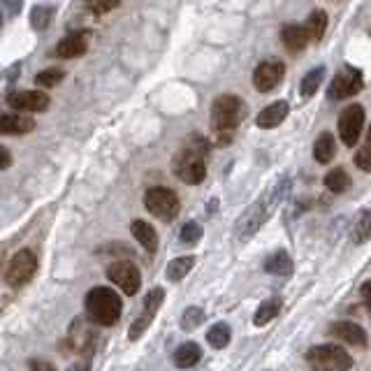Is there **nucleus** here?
<instances>
[{
    "instance_id": "nucleus-29",
    "label": "nucleus",
    "mask_w": 371,
    "mask_h": 371,
    "mask_svg": "<svg viewBox=\"0 0 371 371\" xmlns=\"http://www.w3.org/2000/svg\"><path fill=\"white\" fill-rule=\"evenodd\" d=\"M348 186H350V177L346 174L343 168H334L325 174V188H328L330 193L339 195V193H343V190H348Z\"/></svg>"
},
{
    "instance_id": "nucleus-28",
    "label": "nucleus",
    "mask_w": 371,
    "mask_h": 371,
    "mask_svg": "<svg viewBox=\"0 0 371 371\" xmlns=\"http://www.w3.org/2000/svg\"><path fill=\"white\" fill-rule=\"evenodd\" d=\"M353 241L355 244H364V241L371 239V209H364L357 214V219L353 223Z\"/></svg>"
},
{
    "instance_id": "nucleus-18",
    "label": "nucleus",
    "mask_w": 371,
    "mask_h": 371,
    "mask_svg": "<svg viewBox=\"0 0 371 371\" xmlns=\"http://www.w3.org/2000/svg\"><path fill=\"white\" fill-rule=\"evenodd\" d=\"M281 40H283V47L288 51H292V54H299V51H302L306 44L311 42V37H309V33H306L304 26L288 23V26H283V30H281Z\"/></svg>"
},
{
    "instance_id": "nucleus-42",
    "label": "nucleus",
    "mask_w": 371,
    "mask_h": 371,
    "mask_svg": "<svg viewBox=\"0 0 371 371\" xmlns=\"http://www.w3.org/2000/svg\"><path fill=\"white\" fill-rule=\"evenodd\" d=\"M68 371H88V364H86V362L72 364V367H68Z\"/></svg>"
},
{
    "instance_id": "nucleus-22",
    "label": "nucleus",
    "mask_w": 371,
    "mask_h": 371,
    "mask_svg": "<svg viewBox=\"0 0 371 371\" xmlns=\"http://www.w3.org/2000/svg\"><path fill=\"white\" fill-rule=\"evenodd\" d=\"M265 272L274 274V277H290L292 274V258L285 251L272 253L270 258L265 260Z\"/></svg>"
},
{
    "instance_id": "nucleus-34",
    "label": "nucleus",
    "mask_w": 371,
    "mask_h": 371,
    "mask_svg": "<svg viewBox=\"0 0 371 371\" xmlns=\"http://www.w3.org/2000/svg\"><path fill=\"white\" fill-rule=\"evenodd\" d=\"M204 311L200 309V306H190V309L183 311V318H181V328L183 330H195L200 328V325L204 323Z\"/></svg>"
},
{
    "instance_id": "nucleus-12",
    "label": "nucleus",
    "mask_w": 371,
    "mask_h": 371,
    "mask_svg": "<svg viewBox=\"0 0 371 371\" xmlns=\"http://www.w3.org/2000/svg\"><path fill=\"white\" fill-rule=\"evenodd\" d=\"M163 299H165V292L161 290V288H153L149 295L144 297V309H142V313H139L137 321L130 325V330H128V337H130V339H139V337H142V332L151 325L153 316H156V311L161 309Z\"/></svg>"
},
{
    "instance_id": "nucleus-17",
    "label": "nucleus",
    "mask_w": 371,
    "mask_h": 371,
    "mask_svg": "<svg viewBox=\"0 0 371 371\" xmlns=\"http://www.w3.org/2000/svg\"><path fill=\"white\" fill-rule=\"evenodd\" d=\"M35 130V121L26 114H3L0 117V132L3 135H28Z\"/></svg>"
},
{
    "instance_id": "nucleus-4",
    "label": "nucleus",
    "mask_w": 371,
    "mask_h": 371,
    "mask_svg": "<svg viewBox=\"0 0 371 371\" xmlns=\"http://www.w3.org/2000/svg\"><path fill=\"white\" fill-rule=\"evenodd\" d=\"M272 211H274V204L270 200V195L255 200L251 207H248L244 214L239 216V221H237V225H234L237 239H239V241L251 239V237L267 223V219L272 216Z\"/></svg>"
},
{
    "instance_id": "nucleus-36",
    "label": "nucleus",
    "mask_w": 371,
    "mask_h": 371,
    "mask_svg": "<svg viewBox=\"0 0 371 371\" xmlns=\"http://www.w3.org/2000/svg\"><path fill=\"white\" fill-rule=\"evenodd\" d=\"M355 165L362 172H371V142L364 144L362 149L355 153Z\"/></svg>"
},
{
    "instance_id": "nucleus-1",
    "label": "nucleus",
    "mask_w": 371,
    "mask_h": 371,
    "mask_svg": "<svg viewBox=\"0 0 371 371\" xmlns=\"http://www.w3.org/2000/svg\"><path fill=\"white\" fill-rule=\"evenodd\" d=\"M207 139H195V142H188L183 149L177 151L174 161H172V170L183 183L197 186L207 179Z\"/></svg>"
},
{
    "instance_id": "nucleus-33",
    "label": "nucleus",
    "mask_w": 371,
    "mask_h": 371,
    "mask_svg": "<svg viewBox=\"0 0 371 371\" xmlns=\"http://www.w3.org/2000/svg\"><path fill=\"white\" fill-rule=\"evenodd\" d=\"M290 190H292L290 177H281L279 181L274 183V188H272V193H270V200H272V204H274V209H277L279 204L283 202L288 195H290Z\"/></svg>"
},
{
    "instance_id": "nucleus-2",
    "label": "nucleus",
    "mask_w": 371,
    "mask_h": 371,
    "mask_svg": "<svg viewBox=\"0 0 371 371\" xmlns=\"http://www.w3.org/2000/svg\"><path fill=\"white\" fill-rule=\"evenodd\" d=\"M246 119V102L237 98L232 93L219 95L211 105V126L219 132L221 142L219 144H230V132L237 130V126Z\"/></svg>"
},
{
    "instance_id": "nucleus-41",
    "label": "nucleus",
    "mask_w": 371,
    "mask_h": 371,
    "mask_svg": "<svg viewBox=\"0 0 371 371\" xmlns=\"http://www.w3.org/2000/svg\"><path fill=\"white\" fill-rule=\"evenodd\" d=\"M0 153H3V163H0V168H3V170H8L10 165H12V156H10L8 146H3V149H0Z\"/></svg>"
},
{
    "instance_id": "nucleus-30",
    "label": "nucleus",
    "mask_w": 371,
    "mask_h": 371,
    "mask_svg": "<svg viewBox=\"0 0 371 371\" xmlns=\"http://www.w3.org/2000/svg\"><path fill=\"white\" fill-rule=\"evenodd\" d=\"M230 334H232V330H230V325L225 323H216L214 328H211L207 332V341H209V346H214V348H225L228 343H230Z\"/></svg>"
},
{
    "instance_id": "nucleus-21",
    "label": "nucleus",
    "mask_w": 371,
    "mask_h": 371,
    "mask_svg": "<svg viewBox=\"0 0 371 371\" xmlns=\"http://www.w3.org/2000/svg\"><path fill=\"white\" fill-rule=\"evenodd\" d=\"M132 234H135V239L142 244L149 253H156L158 251V234L156 230H153V225H149L146 221H132Z\"/></svg>"
},
{
    "instance_id": "nucleus-19",
    "label": "nucleus",
    "mask_w": 371,
    "mask_h": 371,
    "mask_svg": "<svg viewBox=\"0 0 371 371\" xmlns=\"http://www.w3.org/2000/svg\"><path fill=\"white\" fill-rule=\"evenodd\" d=\"M95 332H91L86 328L84 323H74L72 325V332H70V343H72V350L77 353H84V355H91L95 350Z\"/></svg>"
},
{
    "instance_id": "nucleus-43",
    "label": "nucleus",
    "mask_w": 371,
    "mask_h": 371,
    "mask_svg": "<svg viewBox=\"0 0 371 371\" xmlns=\"http://www.w3.org/2000/svg\"><path fill=\"white\" fill-rule=\"evenodd\" d=\"M367 137H369V142H371V126H369V132H367Z\"/></svg>"
},
{
    "instance_id": "nucleus-37",
    "label": "nucleus",
    "mask_w": 371,
    "mask_h": 371,
    "mask_svg": "<svg viewBox=\"0 0 371 371\" xmlns=\"http://www.w3.org/2000/svg\"><path fill=\"white\" fill-rule=\"evenodd\" d=\"M86 3L91 5L95 12H100V14H102V12H110V10L117 8L121 0H86Z\"/></svg>"
},
{
    "instance_id": "nucleus-38",
    "label": "nucleus",
    "mask_w": 371,
    "mask_h": 371,
    "mask_svg": "<svg viewBox=\"0 0 371 371\" xmlns=\"http://www.w3.org/2000/svg\"><path fill=\"white\" fill-rule=\"evenodd\" d=\"M30 369L33 371H56L54 364H49L47 360H30Z\"/></svg>"
},
{
    "instance_id": "nucleus-10",
    "label": "nucleus",
    "mask_w": 371,
    "mask_h": 371,
    "mask_svg": "<svg viewBox=\"0 0 371 371\" xmlns=\"http://www.w3.org/2000/svg\"><path fill=\"white\" fill-rule=\"evenodd\" d=\"M107 277H110L112 283H117L126 295H135L142 285V277H139V270L132 262H126V260H119V262H112L107 267Z\"/></svg>"
},
{
    "instance_id": "nucleus-15",
    "label": "nucleus",
    "mask_w": 371,
    "mask_h": 371,
    "mask_svg": "<svg viewBox=\"0 0 371 371\" xmlns=\"http://www.w3.org/2000/svg\"><path fill=\"white\" fill-rule=\"evenodd\" d=\"M288 112H290V105L285 100H277L272 105H267L265 110L258 114L255 119V126L262 128V130H272V128H279L288 119Z\"/></svg>"
},
{
    "instance_id": "nucleus-23",
    "label": "nucleus",
    "mask_w": 371,
    "mask_h": 371,
    "mask_svg": "<svg viewBox=\"0 0 371 371\" xmlns=\"http://www.w3.org/2000/svg\"><path fill=\"white\" fill-rule=\"evenodd\" d=\"M334 156H337L334 135H330V132H323V135L316 139V144H313V161H318L321 165H328Z\"/></svg>"
},
{
    "instance_id": "nucleus-20",
    "label": "nucleus",
    "mask_w": 371,
    "mask_h": 371,
    "mask_svg": "<svg viewBox=\"0 0 371 371\" xmlns=\"http://www.w3.org/2000/svg\"><path fill=\"white\" fill-rule=\"evenodd\" d=\"M174 364L179 369H190V367H195L197 362H200V357H202V350H200V346L197 343H193V341H186V343H181L177 350H174Z\"/></svg>"
},
{
    "instance_id": "nucleus-39",
    "label": "nucleus",
    "mask_w": 371,
    "mask_h": 371,
    "mask_svg": "<svg viewBox=\"0 0 371 371\" xmlns=\"http://www.w3.org/2000/svg\"><path fill=\"white\" fill-rule=\"evenodd\" d=\"M19 74H21V66H19V63H14V66H12V68L8 70V72H5V79H8V86L14 84V79H17Z\"/></svg>"
},
{
    "instance_id": "nucleus-25",
    "label": "nucleus",
    "mask_w": 371,
    "mask_h": 371,
    "mask_svg": "<svg viewBox=\"0 0 371 371\" xmlns=\"http://www.w3.org/2000/svg\"><path fill=\"white\" fill-rule=\"evenodd\" d=\"M281 299L279 297H272V299H267V302H262L258 306V311H255V316H253V323L258 325V328H262V325H267V323H272L274 318L281 313Z\"/></svg>"
},
{
    "instance_id": "nucleus-3",
    "label": "nucleus",
    "mask_w": 371,
    "mask_h": 371,
    "mask_svg": "<svg viewBox=\"0 0 371 371\" xmlns=\"http://www.w3.org/2000/svg\"><path fill=\"white\" fill-rule=\"evenodd\" d=\"M121 311H123V302L112 288L98 285L88 290L86 295V313L93 323L102 325V328H112L119 323Z\"/></svg>"
},
{
    "instance_id": "nucleus-5",
    "label": "nucleus",
    "mask_w": 371,
    "mask_h": 371,
    "mask_svg": "<svg viewBox=\"0 0 371 371\" xmlns=\"http://www.w3.org/2000/svg\"><path fill=\"white\" fill-rule=\"evenodd\" d=\"M306 362L313 371H348L353 367V357L339 346H316L306 353Z\"/></svg>"
},
{
    "instance_id": "nucleus-14",
    "label": "nucleus",
    "mask_w": 371,
    "mask_h": 371,
    "mask_svg": "<svg viewBox=\"0 0 371 371\" xmlns=\"http://www.w3.org/2000/svg\"><path fill=\"white\" fill-rule=\"evenodd\" d=\"M88 49V33L86 30H77V33L66 35L56 44V56L59 59H79Z\"/></svg>"
},
{
    "instance_id": "nucleus-24",
    "label": "nucleus",
    "mask_w": 371,
    "mask_h": 371,
    "mask_svg": "<svg viewBox=\"0 0 371 371\" xmlns=\"http://www.w3.org/2000/svg\"><path fill=\"white\" fill-rule=\"evenodd\" d=\"M304 28L309 33L311 42H321L325 37V30H328V14H325V10H313L309 19H306Z\"/></svg>"
},
{
    "instance_id": "nucleus-13",
    "label": "nucleus",
    "mask_w": 371,
    "mask_h": 371,
    "mask_svg": "<svg viewBox=\"0 0 371 371\" xmlns=\"http://www.w3.org/2000/svg\"><path fill=\"white\" fill-rule=\"evenodd\" d=\"M8 105L17 112H47L51 98L44 91H17L8 95Z\"/></svg>"
},
{
    "instance_id": "nucleus-35",
    "label": "nucleus",
    "mask_w": 371,
    "mask_h": 371,
    "mask_svg": "<svg viewBox=\"0 0 371 371\" xmlns=\"http://www.w3.org/2000/svg\"><path fill=\"white\" fill-rule=\"evenodd\" d=\"M200 237H202V228L197 225L195 221H188L181 228V234H179V239H181V244H186V246H193V244L200 241Z\"/></svg>"
},
{
    "instance_id": "nucleus-32",
    "label": "nucleus",
    "mask_w": 371,
    "mask_h": 371,
    "mask_svg": "<svg viewBox=\"0 0 371 371\" xmlns=\"http://www.w3.org/2000/svg\"><path fill=\"white\" fill-rule=\"evenodd\" d=\"M63 79H66V72H63L61 68H47V70H42L40 74H35V84L44 86V88L59 86Z\"/></svg>"
},
{
    "instance_id": "nucleus-27",
    "label": "nucleus",
    "mask_w": 371,
    "mask_h": 371,
    "mask_svg": "<svg viewBox=\"0 0 371 371\" xmlns=\"http://www.w3.org/2000/svg\"><path fill=\"white\" fill-rule=\"evenodd\" d=\"M323 79H325V68L323 66L309 70V72L304 74L302 84H299V93H302L304 98H311V95H316V91L323 84Z\"/></svg>"
},
{
    "instance_id": "nucleus-40",
    "label": "nucleus",
    "mask_w": 371,
    "mask_h": 371,
    "mask_svg": "<svg viewBox=\"0 0 371 371\" xmlns=\"http://www.w3.org/2000/svg\"><path fill=\"white\" fill-rule=\"evenodd\" d=\"M360 295H362L364 302H367V304L371 306V281H367V283H362V288H360Z\"/></svg>"
},
{
    "instance_id": "nucleus-16",
    "label": "nucleus",
    "mask_w": 371,
    "mask_h": 371,
    "mask_svg": "<svg viewBox=\"0 0 371 371\" xmlns=\"http://www.w3.org/2000/svg\"><path fill=\"white\" fill-rule=\"evenodd\" d=\"M330 332L337 339H341V341H346V343H350V346H357V348H364L369 343L367 341V332H364L357 323H350V321L334 323L330 328Z\"/></svg>"
},
{
    "instance_id": "nucleus-9",
    "label": "nucleus",
    "mask_w": 371,
    "mask_h": 371,
    "mask_svg": "<svg viewBox=\"0 0 371 371\" xmlns=\"http://www.w3.org/2000/svg\"><path fill=\"white\" fill-rule=\"evenodd\" d=\"M364 128V107L362 105H348L346 110L339 114V135L346 146H355L362 135Z\"/></svg>"
},
{
    "instance_id": "nucleus-11",
    "label": "nucleus",
    "mask_w": 371,
    "mask_h": 371,
    "mask_svg": "<svg viewBox=\"0 0 371 371\" xmlns=\"http://www.w3.org/2000/svg\"><path fill=\"white\" fill-rule=\"evenodd\" d=\"M285 77V66L281 61H262L253 72V86L260 93L274 91Z\"/></svg>"
},
{
    "instance_id": "nucleus-26",
    "label": "nucleus",
    "mask_w": 371,
    "mask_h": 371,
    "mask_svg": "<svg viewBox=\"0 0 371 371\" xmlns=\"http://www.w3.org/2000/svg\"><path fill=\"white\" fill-rule=\"evenodd\" d=\"M195 267V258L193 255H183V258H174L168 265V270H165V277H168L170 281H181L186 279V274H188L190 270Z\"/></svg>"
},
{
    "instance_id": "nucleus-6",
    "label": "nucleus",
    "mask_w": 371,
    "mask_h": 371,
    "mask_svg": "<svg viewBox=\"0 0 371 371\" xmlns=\"http://www.w3.org/2000/svg\"><path fill=\"white\" fill-rule=\"evenodd\" d=\"M144 207L149 211L151 216L161 221H174L179 216V197L174 190L170 188H163V186H156V188H149L144 193Z\"/></svg>"
},
{
    "instance_id": "nucleus-31",
    "label": "nucleus",
    "mask_w": 371,
    "mask_h": 371,
    "mask_svg": "<svg viewBox=\"0 0 371 371\" xmlns=\"http://www.w3.org/2000/svg\"><path fill=\"white\" fill-rule=\"evenodd\" d=\"M51 17H54V10L51 8H47V5H35L33 12H30V26H33L37 33H42L51 23Z\"/></svg>"
},
{
    "instance_id": "nucleus-8",
    "label": "nucleus",
    "mask_w": 371,
    "mask_h": 371,
    "mask_svg": "<svg viewBox=\"0 0 371 371\" xmlns=\"http://www.w3.org/2000/svg\"><path fill=\"white\" fill-rule=\"evenodd\" d=\"M362 86H364V81H362L360 70H355L350 66H343L337 72L334 79H332L328 98L330 100H348V98H353L355 93H360Z\"/></svg>"
},
{
    "instance_id": "nucleus-44",
    "label": "nucleus",
    "mask_w": 371,
    "mask_h": 371,
    "mask_svg": "<svg viewBox=\"0 0 371 371\" xmlns=\"http://www.w3.org/2000/svg\"><path fill=\"white\" fill-rule=\"evenodd\" d=\"M369 35H371V30H369Z\"/></svg>"
},
{
    "instance_id": "nucleus-7",
    "label": "nucleus",
    "mask_w": 371,
    "mask_h": 371,
    "mask_svg": "<svg viewBox=\"0 0 371 371\" xmlns=\"http://www.w3.org/2000/svg\"><path fill=\"white\" fill-rule=\"evenodd\" d=\"M37 272V255L30 248H21L19 253L12 255L8 262V270H5V281L12 288H21L35 277Z\"/></svg>"
}]
</instances>
